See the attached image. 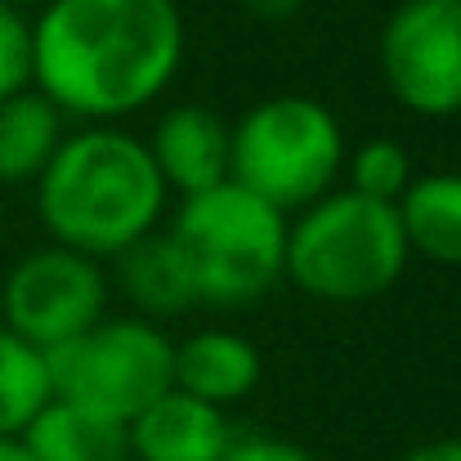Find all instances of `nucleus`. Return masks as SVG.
Returning a JSON list of instances; mask_svg holds the SVG:
<instances>
[{"label": "nucleus", "instance_id": "nucleus-8", "mask_svg": "<svg viewBox=\"0 0 461 461\" xmlns=\"http://www.w3.org/2000/svg\"><path fill=\"white\" fill-rule=\"evenodd\" d=\"M381 77L390 95L430 122L461 113V5L403 0L381 27Z\"/></svg>", "mask_w": 461, "mask_h": 461}, {"label": "nucleus", "instance_id": "nucleus-6", "mask_svg": "<svg viewBox=\"0 0 461 461\" xmlns=\"http://www.w3.org/2000/svg\"><path fill=\"white\" fill-rule=\"evenodd\" d=\"M45 358L54 399L117 426H131L175 385V340L149 318H99Z\"/></svg>", "mask_w": 461, "mask_h": 461}, {"label": "nucleus", "instance_id": "nucleus-18", "mask_svg": "<svg viewBox=\"0 0 461 461\" xmlns=\"http://www.w3.org/2000/svg\"><path fill=\"white\" fill-rule=\"evenodd\" d=\"M32 90V18L0 0V99Z\"/></svg>", "mask_w": 461, "mask_h": 461}, {"label": "nucleus", "instance_id": "nucleus-21", "mask_svg": "<svg viewBox=\"0 0 461 461\" xmlns=\"http://www.w3.org/2000/svg\"><path fill=\"white\" fill-rule=\"evenodd\" d=\"M403 461H461V439H430V444L412 448Z\"/></svg>", "mask_w": 461, "mask_h": 461}, {"label": "nucleus", "instance_id": "nucleus-15", "mask_svg": "<svg viewBox=\"0 0 461 461\" xmlns=\"http://www.w3.org/2000/svg\"><path fill=\"white\" fill-rule=\"evenodd\" d=\"M23 444L32 448L36 461H131L126 426L81 412L63 399H50L32 417V426L23 430Z\"/></svg>", "mask_w": 461, "mask_h": 461}, {"label": "nucleus", "instance_id": "nucleus-9", "mask_svg": "<svg viewBox=\"0 0 461 461\" xmlns=\"http://www.w3.org/2000/svg\"><path fill=\"white\" fill-rule=\"evenodd\" d=\"M166 193L197 197L215 184H229L233 126L202 104H175L157 117L153 135L144 140Z\"/></svg>", "mask_w": 461, "mask_h": 461}, {"label": "nucleus", "instance_id": "nucleus-12", "mask_svg": "<svg viewBox=\"0 0 461 461\" xmlns=\"http://www.w3.org/2000/svg\"><path fill=\"white\" fill-rule=\"evenodd\" d=\"M113 283L135 305V318H149V322L179 318L184 309L197 305L193 274L166 229L131 242L122 256H113Z\"/></svg>", "mask_w": 461, "mask_h": 461}, {"label": "nucleus", "instance_id": "nucleus-14", "mask_svg": "<svg viewBox=\"0 0 461 461\" xmlns=\"http://www.w3.org/2000/svg\"><path fill=\"white\" fill-rule=\"evenodd\" d=\"M63 135L68 117L41 90H18L0 99V184H36Z\"/></svg>", "mask_w": 461, "mask_h": 461}, {"label": "nucleus", "instance_id": "nucleus-17", "mask_svg": "<svg viewBox=\"0 0 461 461\" xmlns=\"http://www.w3.org/2000/svg\"><path fill=\"white\" fill-rule=\"evenodd\" d=\"M340 179H345L340 188L394 206L408 193V184L417 179V166H412V153L399 140H363L358 149L345 153V175Z\"/></svg>", "mask_w": 461, "mask_h": 461}, {"label": "nucleus", "instance_id": "nucleus-20", "mask_svg": "<svg viewBox=\"0 0 461 461\" xmlns=\"http://www.w3.org/2000/svg\"><path fill=\"white\" fill-rule=\"evenodd\" d=\"M242 9L265 23H283V18H296L305 9V0H242Z\"/></svg>", "mask_w": 461, "mask_h": 461}, {"label": "nucleus", "instance_id": "nucleus-11", "mask_svg": "<svg viewBox=\"0 0 461 461\" xmlns=\"http://www.w3.org/2000/svg\"><path fill=\"white\" fill-rule=\"evenodd\" d=\"M260 349L238 331H193L175 345V390L224 412L260 385Z\"/></svg>", "mask_w": 461, "mask_h": 461}, {"label": "nucleus", "instance_id": "nucleus-7", "mask_svg": "<svg viewBox=\"0 0 461 461\" xmlns=\"http://www.w3.org/2000/svg\"><path fill=\"white\" fill-rule=\"evenodd\" d=\"M108 287L113 283L99 260L50 242L9 269L0 287V322L50 354L108 318Z\"/></svg>", "mask_w": 461, "mask_h": 461}, {"label": "nucleus", "instance_id": "nucleus-23", "mask_svg": "<svg viewBox=\"0 0 461 461\" xmlns=\"http://www.w3.org/2000/svg\"><path fill=\"white\" fill-rule=\"evenodd\" d=\"M9 5H18V9H41V5H50V0H9Z\"/></svg>", "mask_w": 461, "mask_h": 461}, {"label": "nucleus", "instance_id": "nucleus-22", "mask_svg": "<svg viewBox=\"0 0 461 461\" xmlns=\"http://www.w3.org/2000/svg\"><path fill=\"white\" fill-rule=\"evenodd\" d=\"M0 461H36V457H32V448L23 444V435H5V439H0Z\"/></svg>", "mask_w": 461, "mask_h": 461}, {"label": "nucleus", "instance_id": "nucleus-13", "mask_svg": "<svg viewBox=\"0 0 461 461\" xmlns=\"http://www.w3.org/2000/svg\"><path fill=\"white\" fill-rule=\"evenodd\" d=\"M394 211L412 256L461 269V170L417 175Z\"/></svg>", "mask_w": 461, "mask_h": 461}, {"label": "nucleus", "instance_id": "nucleus-5", "mask_svg": "<svg viewBox=\"0 0 461 461\" xmlns=\"http://www.w3.org/2000/svg\"><path fill=\"white\" fill-rule=\"evenodd\" d=\"M345 153V131L327 104L309 95H274L233 126L229 179L283 215H296L340 188Z\"/></svg>", "mask_w": 461, "mask_h": 461}, {"label": "nucleus", "instance_id": "nucleus-10", "mask_svg": "<svg viewBox=\"0 0 461 461\" xmlns=\"http://www.w3.org/2000/svg\"><path fill=\"white\" fill-rule=\"evenodd\" d=\"M131 461H224L238 430L224 408L202 403L184 390H166L131 426Z\"/></svg>", "mask_w": 461, "mask_h": 461}, {"label": "nucleus", "instance_id": "nucleus-2", "mask_svg": "<svg viewBox=\"0 0 461 461\" xmlns=\"http://www.w3.org/2000/svg\"><path fill=\"white\" fill-rule=\"evenodd\" d=\"M166 184L149 144L122 126H81L36 179V215L54 247L113 260L166 220Z\"/></svg>", "mask_w": 461, "mask_h": 461}, {"label": "nucleus", "instance_id": "nucleus-4", "mask_svg": "<svg viewBox=\"0 0 461 461\" xmlns=\"http://www.w3.org/2000/svg\"><path fill=\"white\" fill-rule=\"evenodd\" d=\"M166 233L193 274L197 305L242 309L283 283L287 215L233 179L197 197H179Z\"/></svg>", "mask_w": 461, "mask_h": 461}, {"label": "nucleus", "instance_id": "nucleus-19", "mask_svg": "<svg viewBox=\"0 0 461 461\" xmlns=\"http://www.w3.org/2000/svg\"><path fill=\"white\" fill-rule=\"evenodd\" d=\"M224 461H318L309 448L292 439H274V435H238Z\"/></svg>", "mask_w": 461, "mask_h": 461}, {"label": "nucleus", "instance_id": "nucleus-16", "mask_svg": "<svg viewBox=\"0 0 461 461\" xmlns=\"http://www.w3.org/2000/svg\"><path fill=\"white\" fill-rule=\"evenodd\" d=\"M54 399L50 390V358L45 349L27 345L0 322V439L23 435L32 417Z\"/></svg>", "mask_w": 461, "mask_h": 461}, {"label": "nucleus", "instance_id": "nucleus-1", "mask_svg": "<svg viewBox=\"0 0 461 461\" xmlns=\"http://www.w3.org/2000/svg\"><path fill=\"white\" fill-rule=\"evenodd\" d=\"M179 63L175 0H50L32 18V90L81 126H122L157 104Z\"/></svg>", "mask_w": 461, "mask_h": 461}, {"label": "nucleus", "instance_id": "nucleus-3", "mask_svg": "<svg viewBox=\"0 0 461 461\" xmlns=\"http://www.w3.org/2000/svg\"><path fill=\"white\" fill-rule=\"evenodd\" d=\"M412 251L390 202L358 197L349 188H331L287 215V269L283 278L322 305H363L385 296Z\"/></svg>", "mask_w": 461, "mask_h": 461}]
</instances>
